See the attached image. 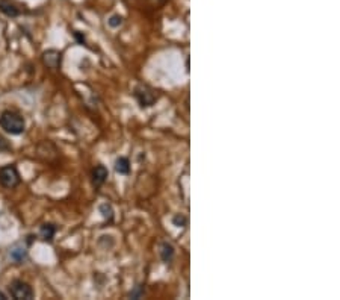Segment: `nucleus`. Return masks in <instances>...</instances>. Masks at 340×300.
<instances>
[{"label":"nucleus","instance_id":"4468645a","mask_svg":"<svg viewBox=\"0 0 340 300\" xmlns=\"http://www.w3.org/2000/svg\"><path fill=\"white\" fill-rule=\"evenodd\" d=\"M121 23H123V17H120V16H113V17H110V20H109V26H110V28H118Z\"/></svg>","mask_w":340,"mask_h":300},{"label":"nucleus","instance_id":"f03ea898","mask_svg":"<svg viewBox=\"0 0 340 300\" xmlns=\"http://www.w3.org/2000/svg\"><path fill=\"white\" fill-rule=\"evenodd\" d=\"M20 174L14 166H5L0 168V185L3 188H15L20 184Z\"/></svg>","mask_w":340,"mask_h":300},{"label":"nucleus","instance_id":"2eb2a0df","mask_svg":"<svg viewBox=\"0 0 340 300\" xmlns=\"http://www.w3.org/2000/svg\"><path fill=\"white\" fill-rule=\"evenodd\" d=\"M142 294H144V286H136V290L133 291V292H130V297L132 298H141L142 297Z\"/></svg>","mask_w":340,"mask_h":300},{"label":"nucleus","instance_id":"1a4fd4ad","mask_svg":"<svg viewBox=\"0 0 340 300\" xmlns=\"http://www.w3.org/2000/svg\"><path fill=\"white\" fill-rule=\"evenodd\" d=\"M54 234H56V228L51 223H45L39 229V235H41V238L44 241H51L53 236H54Z\"/></svg>","mask_w":340,"mask_h":300},{"label":"nucleus","instance_id":"7ed1b4c3","mask_svg":"<svg viewBox=\"0 0 340 300\" xmlns=\"http://www.w3.org/2000/svg\"><path fill=\"white\" fill-rule=\"evenodd\" d=\"M9 291L12 294L14 298L17 300H30L33 298V290L29 284L23 282V280H14L9 285Z\"/></svg>","mask_w":340,"mask_h":300},{"label":"nucleus","instance_id":"f257e3e1","mask_svg":"<svg viewBox=\"0 0 340 300\" xmlns=\"http://www.w3.org/2000/svg\"><path fill=\"white\" fill-rule=\"evenodd\" d=\"M0 126L11 135H20L24 132L26 122L20 114H17L14 111H5V112H2V116H0Z\"/></svg>","mask_w":340,"mask_h":300},{"label":"nucleus","instance_id":"39448f33","mask_svg":"<svg viewBox=\"0 0 340 300\" xmlns=\"http://www.w3.org/2000/svg\"><path fill=\"white\" fill-rule=\"evenodd\" d=\"M42 62L48 68L58 70L62 62V55H61V52H58V50H47V52H44V55H42Z\"/></svg>","mask_w":340,"mask_h":300},{"label":"nucleus","instance_id":"0eeeda50","mask_svg":"<svg viewBox=\"0 0 340 300\" xmlns=\"http://www.w3.org/2000/svg\"><path fill=\"white\" fill-rule=\"evenodd\" d=\"M0 12H3L6 17H18L20 10L17 8L15 4L9 2V0H0Z\"/></svg>","mask_w":340,"mask_h":300},{"label":"nucleus","instance_id":"f8f14e48","mask_svg":"<svg viewBox=\"0 0 340 300\" xmlns=\"http://www.w3.org/2000/svg\"><path fill=\"white\" fill-rule=\"evenodd\" d=\"M100 212H101V216H103L106 220H112V217H113L112 206H110V205H107V204H104V205H101V206H100Z\"/></svg>","mask_w":340,"mask_h":300},{"label":"nucleus","instance_id":"20e7f679","mask_svg":"<svg viewBox=\"0 0 340 300\" xmlns=\"http://www.w3.org/2000/svg\"><path fill=\"white\" fill-rule=\"evenodd\" d=\"M135 97H136V100H138L139 105H141L142 108L151 106V105L156 102V100H157L156 92H154L150 86H147V85L138 86V88L135 90Z\"/></svg>","mask_w":340,"mask_h":300},{"label":"nucleus","instance_id":"ddd939ff","mask_svg":"<svg viewBox=\"0 0 340 300\" xmlns=\"http://www.w3.org/2000/svg\"><path fill=\"white\" fill-rule=\"evenodd\" d=\"M8 150H11V144L6 138H3L2 135H0V152H8Z\"/></svg>","mask_w":340,"mask_h":300},{"label":"nucleus","instance_id":"9b49d317","mask_svg":"<svg viewBox=\"0 0 340 300\" xmlns=\"http://www.w3.org/2000/svg\"><path fill=\"white\" fill-rule=\"evenodd\" d=\"M26 255H27L26 248H24V247H21V246L14 247V248L11 250V252H9V256H11L14 261H17V262H21V261L26 258Z\"/></svg>","mask_w":340,"mask_h":300},{"label":"nucleus","instance_id":"6e6552de","mask_svg":"<svg viewBox=\"0 0 340 300\" xmlns=\"http://www.w3.org/2000/svg\"><path fill=\"white\" fill-rule=\"evenodd\" d=\"M160 256L163 260V262H171L174 258V247L169 244V242H163L160 247Z\"/></svg>","mask_w":340,"mask_h":300},{"label":"nucleus","instance_id":"a211bd4d","mask_svg":"<svg viewBox=\"0 0 340 300\" xmlns=\"http://www.w3.org/2000/svg\"><path fill=\"white\" fill-rule=\"evenodd\" d=\"M0 300H6V296L2 291H0Z\"/></svg>","mask_w":340,"mask_h":300},{"label":"nucleus","instance_id":"dca6fc26","mask_svg":"<svg viewBox=\"0 0 340 300\" xmlns=\"http://www.w3.org/2000/svg\"><path fill=\"white\" fill-rule=\"evenodd\" d=\"M173 222H174V224H176V226H179V228H180V226H182V228H183V226H186V218H185V217H182V216L174 217V218H173Z\"/></svg>","mask_w":340,"mask_h":300},{"label":"nucleus","instance_id":"423d86ee","mask_svg":"<svg viewBox=\"0 0 340 300\" xmlns=\"http://www.w3.org/2000/svg\"><path fill=\"white\" fill-rule=\"evenodd\" d=\"M107 178H109V172H107V168L104 166H97L92 170V185L95 188H100L106 182Z\"/></svg>","mask_w":340,"mask_h":300},{"label":"nucleus","instance_id":"9d476101","mask_svg":"<svg viewBox=\"0 0 340 300\" xmlns=\"http://www.w3.org/2000/svg\"><path fill=\"white\" fill-rule=\"evenodd\" d=\"M115 172L120 174H129L130 173V162L127 158H118L115 161Z\"/></svg>","mask_w":340,"mask_h":300},{"label":"nucleus","instance_id":"f3484780","mask_svg":"<svg viewBox=\"0 0 340 300\" xmlns=\"http://www.w3.org/2000/svg\"><path fill=\"white\" fill-rule=\"evenodd\" d=\"M74 36H76V40H77L80 44H83V42H85V36H82L79 32H74Z\"/></svg>","mask_w":340,"mask_h":300}]
</instances>
